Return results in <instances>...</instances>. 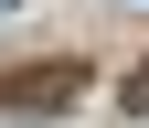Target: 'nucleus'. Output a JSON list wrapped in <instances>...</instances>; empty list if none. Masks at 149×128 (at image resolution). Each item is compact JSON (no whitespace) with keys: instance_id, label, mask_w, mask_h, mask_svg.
Listing matches in <instances>:
<instances>
[{"instance_id":"obj_1","label":"nucleus","mask_w":149,"mask_h":128,"mask_svg":"<svg viewBox=\"0 0 149 128\" xmlns=\"http://www.w3.org/2000/svg\"><path fill=\"white\" fill-rule=\"evenodd\" d=\"M85 85H96V64H85V53H43V64H11V75H0V118L43 128V118H64V107H85Z\"/></svg>"},{"instance_id":"obj_2","label":"nucleus","mask_w":149,"mask_h":128,"mask_svg":"<svg viewBox=\"0 0 149 128\" xmlns=\"http://www.w3.org/2000/svg\"><path fill=\"white\" fill-rule=\"evenodd\" d=\"M117 96H128V118H149V64H128V85H117Z\"/></svg>"},{"instance_id":"obj_3","label":"nucleus","mask_w":149,"mask_h":128,"mask_svg":"<svg viewBox=\"0 0 149 128\" xmlns=\"http://www.w3.org/2000/svg\"><path fill=\"white\" fill-rule=\"evenodd\" d=\"M0 11H22V0H0Z\"/></svg>"}]
</instances>
